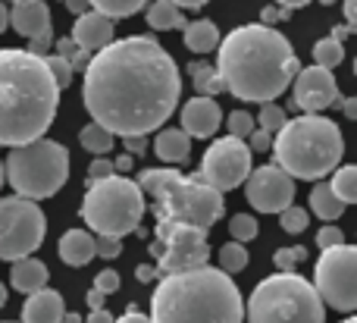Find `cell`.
I'll return each instance as SVG.
<instances>
[{
    "label": "cell",
    "mask_w": 357,
    "mask_h": 323,
    "mask_svg": "<svg viewBox=\"0 0 357 323\" xmlns=\"http://www.w3.org/2000/svg\"><path fill=\"white\" fill-rule=\"evenodd\" d=\"M182 75L157 38L132 35L110 41L88 60L82 100L91 123L113 138H148L178 107Z\"/></svg>",
    "instance_id": "6da1fadb"
},
{
    "label": "cell",
    "mask_w": 357,
    "mask_h": 323,
    "mask_svg": "<svg viewBox=\"0 0 357 323\" xmlns=\"http://www.w3.org/2000/svg\"><path fill=\"white\" fill-rule=\"evenodd\" d=\"M298 57L291 41L279 29L264 22H248L220 38L216 75L232 98L270 104L298 75Z\"/></svg>",
    "instance_id": "7a4b0ae2"
},
{
    "label": "cell",
    "mask_w": 357,
    "mask_h": 323,
    "mask_svg": "<svg viewBox=\"0 0 357 323\" xmlns=\"http://www.w3.org/2000/svg\"><path fill=\"white\" fill-rule=\"evenodd\" d=\"M60 107V88L44 57L22 47L0 50V144L19 148L44 138Z\"/></svg>",
    "instance_id": "3957f363"
},
{
    "label": "cell",
    "mask_w": 357,
    "mask_h": 323,
    "mask_svg": "<svg viewBox=\"0 0 357 323\" xmlns=\"http://www.w3.org/2000/svg\"><path fill=\"white\" fill-rule=\"evenodd\" d=\"M151 323H245V301L232 276L207 264L160 276L151 295Z\"/></svg>",
    "instance_id": "277c9868"
},
{
    "label": "cell",
    "mask_w": 357,
    "mask_h": 323,
    "mask_svg": "<svg viewBox=\"0 0 357 323\" xmlns=\"http://www.w3.org/2000/svg\"><path fill=\"white\" fill-rule=\"evenodd\" d=\"M273 160L291 179L320 182L345 157V138L342 129L326 117L301 113L295 119H285V126L273 135Z\"/></svg>",
    "instance_id": "5b68a950"
},
{
    "label": "cell",
    "mask_w": 357,
    "mask_h": 323,
    "mask_svg": "<svg viewBox=\"0 0 357 323\" xmlns=\"http://www.w3.org/2000/svg\"><path fill=\"white\" fill-rule=\"evenodd\" d=\"M142 192L154 198L157 223H182L207 232L222 220V195L210 188L201 176H182L178 170H142L135 182Z\"/></svg>",
    "instance_id": "8992f818"
},
{
    "label": "cell",
    "mask_w": 357,
    "mask_h": 323,
    "mask_svg": "<svg viewBox=\"0 0 357 323\" xmlns=\"http://www.w3.org/2000/svg\"><path fill=\"white\" fill-rule=\"evenodd\" d=\"M248 323H323L326 305L314 283L298 273H273L254 286L245 305Z\"/></svg>",
    "instance_id": "52a82bcc"
},
{
    "label": "cell",
    "mask_w": 357,
    "mask_h": 323,
    "mask_svg": "<svg viewBox=\"0 0 357 323\" xmlns=\"http://www.w3.org/2000/svg\"><path fill=\"white\" fill-rule=\"evenodd\" d=\"M3 179H10L19 198H29L35 204L44 198H54L69 179L66 144L54 142V138H38V142L10 148L3 163Z\"/></svg>",
    "instance_id": "ba28073f"
},
{
    "label": "cell",
    "mask_w": 357,
    "mask_h": 323,
    "mask_svg": "<svg viewBox=\"0 0 357 323\" xmlns=\"http://www.w3.org/2000/svg\"><path fill=\"white\" fill-rule=\"evenodd\" d=\"M144 217V192L129 176H107V179L88 186L82 201V220L88 230L107 239H123L138 232Z\"/></svg>",
    "instance_id": "9c48e42d"
},
{
    "label": "cell",
    "mask_w": 357,
    "mask_h": 323,
    "mask_svg": "<svg viewBox=\"0 0 357 323\" xmlns=\"http://www.w3.org/2000/svg\"><path fill=\"white\" fill-rule=\"evenodd\" d=\"M47 220L29 198H0V261H22L41 248Z\"/></svg>",
    "instance_id": "30bf717a"
},
{
    "label": "cell",
    "mask_w": 357,
    "mask_h": 323,
    "mask_svg": "<svg viewBox=\"0 0 357 323\" xmlns=\"http://www.w3.org/2000/svg\"><path fill=\"white\" fill-rule=\"evenodd\" d=\"M314 289L323 305H329L333 311L354 314L357 308V248L354 245L345 242L339 248H326L317 257Z\"/></svg>",
    "instance_id": "8fae6325"
},
{
    "label": "cell",
    "mask_w": 357,
    "mask_h": 323,
    "mask_svg": "<svg viewBox=\"0 0 357 323\" xmlns=\"http://www.w3.org/2000/svg\"><path fill=\"white\" fill-rule=\"evenodd\" d=\"M154 239L160 242V257H157V273L160 276L207 267L210 257L207 232L182 223H157Z\"/></svg>",
    "instance_id": "7c38bea8"
},
{
    "label": "cell",
    "mask_w": 357,
    "mask_h": 323,
    "mask_svg": "<svg viewBox=\"0 0 357 323\" xmlns=\"http://www.w3.org/2000/svg\"><path fill=\"white\" fill-rule=\"evenodd\" d=\"M251 170L254 167H251V151H248V144L241 142V138L226 135V138H216V142L204 151L197 176H201L210 188H216V192L222 195V192H232V188L245 186Z\"/></svg>",
    "instance_id": "4fadbf2b"
},
{
    "label": "cell",
    "mask_w": 357,
    "mask_h": 323,
    "mask_svg": "<svg viewBox=\"0 0 357 323\" xmlns=\"http://www.w3.org/2000/svg\"><path fill=\"white\" fill-rule=\"evenodd\" d=\"M245 198L257 213H282L289 204H295V179L285 176L276 163H266L248 173Z\"/></svg>",
    "instance_id": "5bb4252c"
},
{
    "label": "cell",
    "mask_w": 357,
    "mask_h": 323,
    "mask_svg": "<svg viewBox=\"0 0 357 323\" xmlns=\"http://www.w3.org/2000/svg\"><path fill=\"white\" fill-rule=\"evenodd\" d=\"M291 85H295V91H291V104H295L301 113H317V117H320L326 107H333L335 100L342 98L335 75L329 73V69H320V66L298 69V75L291 79Z\"/></svg>",
    "instance_id": "9a60e30c"
},
{
    "label": "cell",
    "mask_w": 357,
    "mask_h": 323,
    "mask_svg": "<svg viewBox=\"0 0 357 323\" xmlns=\"http://www.w3.org/2000/svg\"><path fill=\"white\" fill-rule=\"evenodd\" d=\"M222 126V107L213 98H191L182 107V126L178 129L188 138H210Z\"/></svg>",
    "instance_id": "2e32d148"
},
{
    "label": "cell",
    "mask_w": 357,
    "mask_h": 323,
    "mask_svg": "<svg viewBox=\"0 0 357 323\" xmlns=\"http://www.w3.org/2000/svg\"><path fill=\"white\" fill-rule=\"evenodd\" d=\"M69 41L79 50H85V54H98V50H104L107 44L113 41V19L100 16V13H94V10L82 13V16H75Z\"/></svg>",
    "instance_id": "e0dca14e"
},
{
    "label": "cell",
    "mask_w": 357,
    "mask_h": 323,
    "mask_svg": "<svg viewBox=\"0 0 357 323\" xmlns=\"http://www.w3.org/2000/svg\"><path fill=\"white\" fill-rule=\"evenodd\" d=\"M10 25L29 41H54V35H50V6L44 0L16 3L10 10Z\"/></svg>",
    "instance_id": "ac0fdd59"
},
{
    "label": "cell",
    "mask_w": 357,
    "mask_h": 323,
    "mask_svg": "<svg viewBox=\"0 0 357 323\" xmlns=\"http://www.w3.org/2000/svg\"><path fill=\"white\" fill-rule=\"evenodd\" d=\"M66 317V301L54 289H38V292L25 295L22 305V323H63Z\"/></svg>",
    "instance_id": "d6986e66"
},
{
    "label": "cell",
    "mask_w": 357,
    "mask_h": 323,
    "mask_svg": "<svg viewBox=\"0 0 357 323\" xmlns=\"http://www.w3.org/2000/svg\"><path fill=\"white\" fill-rule=\"evenodd\" d=\"M10 283H13V289H16V292L31 295V292H38V289L47 286V267H44L38 257H22V261H13Z\"/></svg>",
    "instance_id": "ffe728a7"
},
{
    "label": "cell",
    "mask_w": 357,
    "mask_h": 323,
    "mask_svg": "<svg viewBox=\"0 0 357 323\" xmlns=\"http://www.w3.org/2000/svg\"><path fill=\"white\" fill-rule=\"evenodd\" d=\"M60 257L69 267H88L94 261V236L82 230H69L60 239Z\"/></svg>",
    "instance_id": "44dd1931"
},
{
    "label": "cell",
    "mask_w": 357,
    "mask_h": 323,
    "mask_svg": "<svg viewBox=\"0 0 357 323\" xmlns=\"http://www.w3.org/2000/svg\"><path fill=\"white\" fill-rule=\"evenodd\" d=\"M154 151L157 157H160L163 163H169V167H176V163H185L191 154V138L185 135L178 126L173 129H160L154 138Z\"/></svg>",
    "instance_id": "7402d4cb"
},
{
    "label": "cell",
    "mask_w": 357,
    "mask_h": 323,
    "mask_svg": "<svg viewBox=\"0 0 357 323\" xmlns=\"http://www.w3.org/2000/svg\"><path fill=\"white\" fill-rule=\"evenodd\" d=\"M185 47L191 54H210V50L220 47V29H216L210 19H195V22H185Z\"/></svg>",
    "instance_id": "603a6c76"
},
{
    "label": "cell",
    "mask_w": 357,
    "mask_h": 323,
    "mask_svg": "<svg viewBox=\"0 0 357 323\" xmlns=\"http://www.w3.org/2000/svg\"><path fill=\"white\" fill-rule=\"evenodd\" d=\"M310 211H314L320 220H326V223H335V220L345 213V204L333 195L329 182H317L314 192H310Z\"/></svg>",
    "instance_id": "cb8c5ba5"
},
{
    "label": "cell",
    "mask_w": 357,
    "mask_h": 323,
    "mask_svg": "<svg viewBox=\"0 0 357 323\" xmlns=\"http://www.w3.org/2000/svg\"><path fill=\"white\" fill-rule=\"evenodd\" d=\"M148 25L157 31L185 29V13L169 0H154V3H148Z\"/></svg>",
    "instance_id": "d4e9b609"
},
{
    "label": "cell",
    "mask_w": 357,
    "mask_h": 323,
    "mask_svg": "<svg viewBox=\"0 0 357 323\" xmlns=\"http://www.w3.org/2000/svg\"><path fill=\"white\" fill-rule=\"evenodd\" d=\"M188 73H191V79H195L197 98H213L216 100V94L226 91V88H222V79L216 75V69L207 66V63H191Z\"/></svg>",
    "instance_id": "484cf974"
},
{
    "label": "cell",
    "mask_w": 357,
    "mask_h": 323,
    "mask_svg": "<svg viewBox=\"0 0 357 323\" xmlns=\"http://www.w3.org/2000/svg\"><path fill=\"white\" fill-rule=\"evenodd\" d=\"M329 188H333V195L345 207L354 204V201H357V167H351V163H345V167H335Z\"/></svg>",
    "instance_id": "4316f807"
},
{
    "label": "cell",
    "mask_w": 357,
    "mask_h": 323,
    "mask_svg": "<svg viewBox=\"0 0 357 323\" xmlns=\"http://www.w3.org/2000/svg\"><path fill=\"white\" fill-rule=\"evenodd\" d=\"M88 6H91L94 13H100V16L116 22V19L135 16L142 6H148V0H88Z\"/></svg>",
    "instance_id": "83f0119b"
},
{
    "label": "cell",
    "mask_w": 357,
    "mask_h": 323,
    "mask_svg": "<svg viewBox=\"0 0 357 323\" xmlns=\"http://www.w3.org/2000/svg\"><path fill=\"white\" fill-rule=\"evenodd\" d=\"M79 142H82V148L85 151H91V154H107V151L113 148V135L104 129V126H98V123H88V126H82L79 129Z\"/></svg>",
    "instance_id": "f1b7e54d"
},
{
    "label": "cell",
    "mask_w": 357,
    "mask_h": 323,
    "mask_svg": "<svg viewBox=\"0 0 357 323\" xmlns=\"http://www.w3.org/2000/svg\"><path fill=\"white\" fill-rule=\"evenodd\" d=\"M342 60H345V47H342L339 41H333V38H320V41L314 44V66L333 73Z\"/></svg>",
    "instance_id": "f546056e"
},
{
    "label": "cell",
    "mask_w": 357,
    "mask_h": 323,
    "mask_svg": "<svg viewBox=\"0 0 357 323\" xmlns=\"http://www.w3.org/2000/svg\"><path fill=\"white\" fill-rule=\"evenodd\" d=\"M248 267V251H245V245L241 242H226L220 248V270L226 276H235V273H241V270Z\"/></svg>",
    "instance_id": "4dcf8cb0"
},
{
    "label": "cell",
    "mask_w": 357,
    "mask_h": 323,
    "mask_svg": "<svg viewBox=\"0 0 357 323\" xmlns=\"http://www.w3.org/2000/svg\"><path fill=\"white\" fill-rule=\"evenodd\" d=\"M307 223H310L307 207L289 204L282 213H279V226H282V232H289V236H301V232H307Z\"/></svg>",
    "instance_id": "1f68e13d"
},
{
    "label": "cell",
    "mask_w": 357,
    "mask_h": 323,
    "mask_svg": "<svg viewBox=\"0 0 357 323\" xmlns=\"http://www.w3.org/2000/svg\"><path fill=\"white\" fill-rule=\"evenodd\" d=\"M229 232H232V242H251V239H257L260 232V223L257 217H251V213H235L232 220H229Z\"/></svg>",
    "instance_id": "d6a6232c"
},
{
    "label": "cell",
    "mask_w": 357,
    "mask_h": 323,
    "mask_svg": "<svg viewBox=\"0 0 357 323\" xmlns=\"http://www.w3.org/2000/svg\"><path fill=\"white\" fill-rule=\"evenodd\" d=\"M285 107H279L276 100H270V104H264L260 107V113H257V123H260V129L264 132H270V135H276L279 129L285 126Z\"/></svg>",
    "instance_id": "836d02e7"
},
{
    "label": "cell",
    "mask_w": 357,
    "mask_h": 323,
    "mask_svg": "<svg viewBox=\"0 0 357 323\" xmlns=\"http://www.w3.org/2000/svg\"><path fill=\"white\" fill-rule=\"evenodd\" d=\"M298 261H307V248H304V245H295V248H279L276 255H273L276 273H295Z\"/></svg>",
    "instance_id": "e575fe53"
},
{
    "label": "cell",
    "mask_w": 357,
    "mask_h": 323,
    "mask_svg": "<svg viewBox=\"0 0 357 323\" xmlns=\"http://www.w3.org/2000/svg\"><path fill=\"white\" fill-rule=\"evenodd\" d=\"M44 66H47V73H50V79L56 82V88H69L73 85V69H69V63L63 60V57H56V54H47L44 57Z\"/></svg>",
    "instance_id": "d590c367"
},
{
    "label": "cell",
    "mask_w": 357,
    "mask_h": 323,
    "mask_svg": "<svg viewBox=\"0 0 357 323\" xmlns=\"http://www.w3.org/2000/svg\"><path fill=\"white\" fill-rule=\"evenodd\" d=\"M226 129L232 138H241V142H245V138L254 132V117L248 110H232L226 117Z\"/></svg>",
    "instance_id": "8d00e7d4"
},
{
    "label": "cell",
    "mask_w": 357,
    "mask_h": 323,
    "mask_svg": "<svg viewBox=\"0 0 357 323\" xmlns=\"http://www.w3.org/2000/svg\"><path fill=\"white\" fill-rule=\"evenodd\" d=\"M317 245H320V251L339 248V245H345V232H342L335 223H326L320 232H317Z\"/></svg>",
    "instance_id": "74e56055"
},
{
    "label": "cell",
    "mask_w": 357,
    "mask_h": 323,
    "mask_svg": "<svg viewBox=\"0 0 357 323\" xmlns=\"http://www.w3.org/2000/svg\"><path fill=\"white\" fill-rule=\"evenodd\" d=\"M119 255H123V239H107V236L94 239V257H119Z\"/></svg>",
    "instance_id": "f35d334b"
},
{
    "label": "cell",
    "mask_w": 357,
    "mask_h": 323,
    "mask_svg": "<svg viewBox=\"0 0 357 323\" xmlns=\"http://www.w3.org/2000/svg\"><path fill=\"white\" fill-rule=\"evenodd\" d=\"M94 289H98V292H104V295L119 292V273H116V270H100V273L94 276Z\"/></svg>",
    "instance_id": "ab89813d"
},
{
    "label": "cell",
    "mask_w": 357,
    "mask_h": 323,
    "mask_svg": "<svg viewBox=\"0 0 357 323\" xmlns=\"http://www.w3.org/2000/svg\"><path fill=\"white\" fill-rule=\"evenodd\" d=\"M107 176H113V160H107V157H94L91 167H88V186L107 179Z\"/></svg>",
    "instance_id": "60d3db41"
},
{
    "label": "cell",
    "mask_w": 357,
    "mask_h": 323,
    "mask_svg": "<svg viewBox=\"0 0 357 323\" xmlns=\"http://www.w3.org/2000/svg\"><path fill=\"white\" fill-rule=\"evenodd\" d=\"M248 151H270V144H273V135L270 132H264V129H257V132H251L248 135Z\"/></svg>",
    "instance_id": "b9f144b4"
},
{
    "label": "cell",
    "mask_w": 357,
    "mask_h": 323,
    "mask_svg": "<svg viewBox=\"0 0 357 323\" xmlns=\"http://www.w3.org/2000/svg\"><path fill=\"white\" fill-rule=\"evenodd\" d=\"M260 19H264V25H273V22H279V19H291V10H282V6H266L264 13H260Z\"/></svg>",
    "instance_id": "7bdbcfd3"
},
{
    "label": "cell",
    "mask_w": 357,
    "mask_h": 323,
    "mask_svg": "<svg viewBox=\"0 0 357 323\" xmlns=\"http://www.w3.org/2000/svg\"><path fill=\"white\" fill-rule=\"evenodd\" d=\"M88 60H91V54H85V50L75 47V50H73V57H69L66 63H69V69H73V73H85Z\"/></svg>",
    "instance_id": "ee69618b"
},
{
    "label": "cell",
    "mask_w": 357,
    "mask_h": 323,
    "mask_svg": "<svg viewBox=\"0 0 357 323\" xmlns=\"http://www.w3.org/2000/svg\"><path fill=\"white\" fill-rule=\"evenodd\" d=\"M126 142V154H144L148 151V138H123Z\"/></svg>",
    "instance_id": "f6af8a7d"
},
{
    "label": "cell",
    "mask_w": 357,
    "mask_h": 323,
    "mask_svg": "<svg viewBox=\"0 0 357 323\" xmlns=\"http://www.w3.org/2000/svg\"><path fill=\"white\" fill-rule=\"evenodd\" d=\"M132 163H135V157H132V154H123V157H116V160H113V173H116V176L129 173V170H132Z\"/></svg>",
    "instance_id": "bcb514c9"
},
{
    "label": "cell",
    "mask_w": 357,
    "mask_h": 323,
    "mask_svg": "<svg viewBox=\"0 0 357 323\" xmlns=\"http://www.w3.org/2000/svg\"><path fill=\"white\" fill-rule=\"evenodd\" d=\"M132 308H135V305H129V311H126L119 320H113V323H151L148 314H138V311H132Z\"/></svg>",
    "instance_id": "7dc6e473"
},
{
    "label": "cell",
    "mask_w": 357,
    "mask_h": 323,
    "mask_svg": "<svg viewBox=\"0 0 357 323\" xmlns=\"http://www.w3.org/2000/svg\"><path fill=\"white\" fill-rule=\"evenodd\" d=\"M135 276H138V280H142V283H151V280H157V276H160V273H157V267H154V264H142V267L135 270Z\"/></svg>",
    "instance_id": "c3c4849f"
},
{
    "label": "cell",
    "mask_w": 357,
    "mask_h": 323,
    "mask_svg": "<svg viewBox=\"0 0 357 323\" xmlns=\"http://www.w3.org/2000/svg\"><path fill=\"white\" fill-rule=\"evenodd\" d=\"M73 50H75V44L69 41V38H60V41H56V50H54V54L63 57V60H69V57H73Z\"/></svg>",
    "instance_id": "681fc988"
},
{
    "label": "cell",
    "mask_w": 357,
    "mask_h": 323,
    "mask_svg": "<svg viewBox=\"0 0 357 323\" xmlns=\"http://www.w3.org/2000/svg\"><path fill=\"white\" fill-rule=\"evenodd\" d=\"M66 3V10L73 13V16H82V13H88L91 6H88V0H63Z\"/></svg>",
    "instance_id": "f907efd6"
},
{
    "label": "cell",
    "mask_w": 357,
    "mask_h": 323,
    "mask_svg": "<svg viewBox=\"0 0 357 323\" xmlns=\"http://www.w3.org/2000/svg\"><path fill=\"white\" fill-rule=\"evenodd\" d=\"M85 323H113V314L107 311V308H98V311L88 314V320H85Z\"/></svg>",
    "instance_id": "816d5d0a"
},
{
    "label": "cell",
    "mask_w": 357,
    "mask_h": 323,
    "mask_svg": "<svg viewBox=\"0 0 357 323\" xmlns=\"http://www.w3.org/2000/svg\"><path fill=\"white\" fill-rule=\"evenodd\" d=\"M342 100V113L348 119H357V98H339Z\"/></svg>",
    "instance_id": "f5cc1de1"
},
{
    "label": "cell",
    "mask_w": 357,
    "mask_h": 323,
    "mask_svg": "<svg viewBox=\"0 0 357 323\" xmlns=\"http://www.w3.org/2000/svg\"><path fill=\"white\" fill-rule=\"evenodd\" d=\"M104 299H107L104 292H98V289H91V292H88V308H91V311H98V308H104Z\"/></svg>",
    "instance_id": "db71d44e"
},
{
    "label": "cell",
    "mask_w": 357,
    "mask_h": 323,
    "mask_svg": "<svg viewBox=\"0 0 357 323\" xmlns=\"http://www.w3.org/2000/svg\"><path fill=\"white\" fill-rule=\"evenodd\" d=\"M169 3H176L178 10H201V6H207V0H169Z\"/></svg>",
    "instance_id": "11a10c76"
},
{
    "label": "cell",
    "mask_w": 357,
    "mask_h": 323,
    "mask_svg": "<svg viewBox=\"0 0 357 323\" xmlns=\"http://www.w3.org/2000/svg\"><path fill=\"white\" fill-rule=\"evenodd\" d=\"M348 35H351V25H335V29H333V35H329V38H333V41H345V38Z\"/></svg>",
    "instance_id": "9f6ffc18"
},
{
    "label": "cell",
    "mask_w": 357,
    "mask_h": 323,
    "mask_svg": "<svg viewBox=\"0 0 357 323\" xmlns=\"http://www.w3.org/2000/svg\"><path fill=\"white\" fill-rule=\"evenodd\" d=\"M345 19H348V25L357 22V0H345Z\"/></svg>",
    "instance_id": "6f0895ef"
},
{
    "label": "cell",
    "mask_w": 357,
    "mask_h": 323,
    "mask_svg": "<svg viewBox=\"0 0 357 323\" xmlns=\"http://www.w3.org/2000/svg\"><path fill=\"white\" fill-rule=\"evenodd\" d=\"M6 25H10V10H6V3L0 0V35L6 31Z\"/></svg>",
    "instance_id": "680465c9"
},
{
    "label": "cell",
    "mask_w": 357,
    "mask_h": 323,
    "mask_svg": "<svg viewBox=\"0 0 357 323\" xmlns=\"http://www.w3.org/2000/svg\"><path fill=\"white\" fill-rule=\"evenodd\" d=\"M279 6H282V10H298V6H307L310 0H276Z\"/></svg>",
    "instance_id": "91938a15"
},
{
    "label": "cell",
    "mask_w": 357,
    "mask_h": 323,
    "mask_svg": "<svg viewBox=\"0 0 357 323\" xmlns=\"http://www.w3.org/2000/svg\"><path fill=\"white\" fill-rule=\"evenodd\" d=\"M3 305H6V286L0 283V308H3Z\"/></svg>",
    "instance_id": "94428289"
},
{
    "label": "cell",
    "mask_w": 357,
    "mask_h": 323,
    "mask_svg": "<svg viewBox=\"0 0 357 323\" xmlns=\"http://www.w3.org/2000/svg\"><path fill=\"white\" fill-rule=\"evenodd\" d=\"M63 320H66V323H82L79 314H66V317H63Z\"/></svg>",
    "instance_id": "6125c7cd"
},
{
    "label": "cell",
    "mask_w": 357,
    "mask_h": 323,
    "mask_svg": "<svg viewBox=\"0 0 357 323\" xmlns=\"http://www.w3.org/2000/svg\"><path fill=\"white\" fill-rule=\"evenodd\" d=\"M0 186H3V160H0Z\"/></svg>",
    "instance_id": "be15d7a7"
},
{
    "label": "cell",
    "mask_w": 357,
    "mask_h": 323,
    "mask_svg": "<svg viewBox=\"0 0 357 323\" xmlns=\"http://www.w3.org/2000/svg\"><path fill=\"white\" fill-rule=\"evenodd\" d=\"M320 3H326V6H333V3H335V0H320Z\"/></svg>",
    "instance_id": "e7e4bbea"
},
{
    "label": "cell",
    "mask_w": 357,
    "mask_h": 323,
    "mask_svg": "<svg viewBox=\"0 0 357 323\" xmlns=\"http://www.w3.org/2000/svg\"><path fill=\"white\" fill-rule=\"evenodd\" d=\"M342 323H357V320H354V317H345V320H342Z\"/></svg>",
    "instance_id": "03108f58"
},
{
    "label": "cell",
    "mask_w": 357,
    "mask_h": 323,
    "mask_svg": "<svg viewBox=\"0 0 357 323\" xmlns=\"http://www.w3.org/2000/svg\"><path fill=\"white\" fill-rule=\"evenodd\" d=\"M16 3H29V0H13V6H16Z\"/></svg>",
    "instance_id": "003e7915"
}]
</instances>
